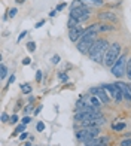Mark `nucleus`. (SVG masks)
<instances>
[{"label": "nucleus", "mask_w": 131, "mask_h": 146, "mask_svg": "<svg viewBox=\"0 0 131 146\" xmlns=\"http://www.w3.org/2000/svg\"><path fill=\"white\" fill-rule=\"evenodd\" d=\"M110 43L106 40V39H97L94 42L93 48L89 49L88 52V57L93 60L94 63H104V57L107 54V49H109Z\"/></svg>", "instance_id": "f257e3e1"}, {"label": "nucleus", "mask_w": 131, "mask_h": 146, "mask_svg": "<svg viewBox=\"0 0 131 146\" xmlns=\"http://www.w3.org/2000/svg\"><path fill=\"white\" fill-rule=\"evenodd\" d=\"M91 17V9L88 8L87 5H81V6H75V8L70 9V18L76 19L77 23H85L87 19H89Z\"/></svg>", "instance_id": "f03ea898"}, {"label": "nucleus", "mask_w": 131, "mask_h": 146, "mask_svg": "<svg viewBox=\"0 0 131 146\" xmlns=\"http://www.w3.org/2000/svg\"><path fill=\"white\" fill-rule=\"evenodd\" d=\"M121 55H122L121 54V45L118 43V42H115V43H112V45L109 46L107 54H106V57H104V63L103 64L106 66V67H112Z\"/></svg>", "instance_id": "7ed1b4c3"}, {"label": "nucleus", "mask_w": 131, "mask_h": 146, "mask_svg": "<svg viewBox=\"0 0 131 146\" xmlns=\"http://www.w3.org/2000/svg\"><path fill=\"white\" fill-rule=\"evenodd\" d=\"M98 133H100V128L98 127H82L81 130L76 131V139L81 143L88 142L94 137H98Z\"/></svg>", "instance_id": "20e7f679"}, {"label": "nucleus", "mask_w": 131, "mask_h": 146, "mask_svg": "<svg viewBox=\"0 0 131 146\" xmlns=\"http://www.w3.org/2000/svg\"><path fill=\"white\" fill-rule=\"evenodd\" d=\"M127 55L125 54H122L119 58H118V61L112 66V75L116 76V78H122L124 75H125V72H127Z\"/></svg>", "instance_id": "39448f33"}, {"label": "nucleus", "mask_w": 131, "mask_h": 146, "mask_svg": "<svg viewBox=\"0 0 131 146\" xmlns=\"http://www.w3.org/2000/svg\"><path fill=\"white\" fill-rule=\"evenodd\" d=\"M101 87L109 92L110 97H112L115 102L121 103V102L124 100L122 91H121V88H119V85H118V84H104V85H101Z\"/></svg>", "instance_id": "423d86ee"}, {"label": "nucleus", "mask_w": 131, "mask_h": 146, "mask_svg": "<svg viewBox=\"0 0 131 146\" xmlns=\"http://www.w3.org/2000/svg\"><path fill=\"white\" fill-rule=\"evenodd\" d=\"M89 94L95 96L98 100H100L101 103H104V104H107L110 102V96L107 94V91L104 90L103 87H93V88L89 90Z\"/></svg>", "instance_id": "0eeeda50"}, {"label": "nucleus", "mask_w": 131, "mask_h": 146, "mask_svg": "<svg viewBox=\"0 0 131 146\" xmlns=\"http://www.w3.org/2000/svg\"><path fill=\"white\" fill-rule=\"evenodd\" d=\"M95 40L97 39H81V40L76 43L77 51H79L81 54H87L88 55V52H89L91 48H93V45H94Z\"/></svg>", "instance_id": "6e6552de"}, {"label": "nucleus", "mask_w": 131, "mask_h": 146, "mask_svg": "<svg viewBox=\"0 0 131 146\" xmlns=\"http://www.w3.org/2000/svg\"><path fill=\"white\" fill-rule=\"evenodd\" d=\"M83 33H85V29L81 27V25H76V27H73V29H69V39L71 42L77 43L81 40V37H82Z\"/></svg>", "instance_id": "1a4fd4ad"}, {"label": "nucleus", "mask_w": 131, "mask_h": 146, "mask_svg": "<svg viewBox=\"0 0 131 146\" xmlns=\"http://www.w3.org/2000/svg\"><path fill=\"white\" fill-rule=\"evenodd\" d=\"M109 143V139L107 137H94V139H91V140L88 142H83L81 143V146H106Z\"/></svg>", "instance_id": "9d476101"}, {"label": "nucleus", "mask_w": 131, "mask_h": 146, "mask_svg": "<svg viewBox=\"0 0 131 146\" xmlns=\"http://www.w3.org/2000/svg\"><path fill=\"white\" fill-rule=\"evenodd\" d=\"M98 18L101 19V21H104V23H118V15L116 14H113V12H110V11H103V12H100L98 14Z\"/></svg>", "instance_id": "9b49d317"}, {"label": "nucleus", "mask_w": 131, "mask_h": 146, "mask_svg": "<svg viewBox=\"0 0 131 146\" xmlns=\"http://www.w3.org/2000/svg\"><path fill=\"white\" fill-rule=\"evenodd\" d=\"M119 85V88L122 91V96H124V100L131 102V90H130V85L128 84H124V82H116Z\"/></svg>", "instance_id": "f8f14e48"}, {"label": "nucleus", "mask_w": 131, "mask_h": 146, "mask_svg": "<svg viewBox=\"0 0 131 146\" xmlns=\"http://www.w3.org/2000/svg\"><path fill=\"white\" fill-rule=\"evenodd\" d=\"M85 5H89V6H103L104 2L103 0H87V2H83Z\"/></svg>", "instance_id": "ddd939ff"}, {"label": "nucleus", "mask_w": 131, "mask_h": 146, "mask_svg": "<svg viewBox=\"0 0 131 146\" xmlns=\"http://www.w3.org/2000/svg\"><path fill=\"white\" fill-rule=\"evenodd\" d=\"M6 76H8V67H6L5 64H2V66H0V78L5 79Z\"/></svg>", "instance_id": "4468645a"}, {"label": "nucleus", "mask_w": 131, "mask_h": 146, "mask_svg": "<svg viewBox=\"0 0 131 146\" xmlns=\"http://www.w3.org/2000/svg\"><path fill=\"white\" fill-rule=\"evenodd\" d=\"M24 130H25V124H22V122H21V124H19L18 127L15 128V133H14V134H15V136H19L21 133H24Z\"/></svg>", "instance_id": "2eb2a0df"}, {"label": "nucleus", "mask_w": 131, "mask_h": 146, "mask_svg": "<svg viewBox=\"0 0 131 146\" xmlns=\"http://www.w3.org/2000/svg\"><path fill=\"white\" fill-rule=\"evenodd\" d=\"M125 75H127V78L131 81V57L127 60V72H125Z\"/></svg>", "instance_id": "dca6fc26"}, {"label": "nucleus", "mask_w": 131, "mask_h": 146, "mask_svg": "<svg viewBox=\"0 0 131 146\" xmlns=\"http://www.w3.org/2000/svg\"><path fill=\"white\" fill-rule=\"evenodd\" d=\"M21 91L24 92V94H30V92H31V87L28 84H24V85H21Z\"/></svg>", "instance_id": "f3484780"}, {"label": "nucleus", "mask_w": 131, "mask_h": 146, "mask_svg": "<svg viewBox=\"0 0 131 146\" xmlns=\"http://www.w3.org/2000/svg\"><path fill=\"white\" fill-rule=\"evenodd\" d=\"M124 128H125V124H124V122H119V124H115V125H113V130H115V131H121V130H124Z\"/></svg>", "instance_id": "a211bd4d"}, {"label": "nucleus", "mask_w": 131, "mask_h": 146, "mask_svg": "<svg viewBox=\"0 0 131 146\" xmlns=\"http://www.w3.org/2000/svg\"><path fill=\"white\" fill-rule=\"evenodd\" d=\"M27 49H28L30 52H34V51H36V43H34V42H28V43H27Z\"/></svg>", "instance_id": "6ab92c4d"}, {"label": "nucleus", "mask_w": 131, "mask_h": 146, "mask_svg": "<svg viewBox=\"0 0 131 146\" xmlns=\"http://www.w3.org/2000/svg\"><path fill=\"white\" fill-rule=\"evenodd\" d=\"M17 12H18V9H17V8H12V9H9V12H8V17H9V18H14V17L17 15Z\"/></svg>", "instance_id": "aec40b11"}, {"label": "nucleus", "mask_w": 131, "mask_h": 146, "mask_svg": "<svg viewBox=\"0 0 131 146\" xmlns=\"http://www.w3.org/2000/svg\"><path fill=\"white\" fill-rule=\"evenodd\" d=\"M9 121H11L9 115H8V113H5V112H3V113H2V122H3V124H6V122H9Z\"/></svg>", "instance_id": "412c9836"}, {"label": "nucleus", "mask_w": 131, "mask_h": 146, "mask_svg": "<svg viewBox=\"0 0 131 146\" xmlns=\"http://www.w3.org/2000/svg\"><path fill=\"white\" fill-rule=\"evenodd\" d=\"M58 79H60V81L61 82H66V81H67V75H66V73H58Z\"/></svg>", "instance_id": "4be33fe9"}, {"label": "nucleus", "mask_w": 131, "mask_h": 146, "mask_svg": "<svg viewBox=\"0 0 131 146\" xmlns=\"http://www.w3.org/2000/svg\"><path fill=\"white\" fill-rule=\"evenodd\" d=\"M51 61H52V64H58V63L61 61V58H60V55H54V57H52V60H51Z\"/></svg>", "instance_id": "5701e85b"}, {"label": "nucleus", "mask_w": 131, "mask_h": 146, "mask_svg": "<svg viewBox=\"0 0 131 146\" xmlns=\"http://www.w3.org/2000/svg\"><path fill=\"white\" fill-rule=\"evenodd\" d=\"M121 146H131V139H125V140H122Z\"/></svg>", "instance_id": "b1692460"}, {"label": "nucleus", "mask_w": 131, "mask_h": 146, "mask_svg": "<svg viewBox=\"0 0 131 146\" xmlns=\"http://www.w3.org/2000/svg\"><path fill=\"white\" fill-rule=\"evenodd\" d=\"M36 81H37V82H42V72H40V70L36 72Z\"/></svg>", "instance_id": "393cba45"}, {"label": "nucleus", "mask_w": 131, "mask_h": 146, "mask_svg": "<svg viewBox=\"0 0 131 146\" xmlns=\"http://www.w3.org/2000/svg\"><path fill=\"white\" fill-rule=\"evenodd\" d=\"M9 122H11V124H17V122H18V116H17V115H12Z\"/></svg>", "instance_id": "a878e982"}, {"label": "nucleus", "mask_w": 131, "mask_h": 146, "mask_svg": "<svg viewBox=\"0 0 131 146\" xmlns=\"http://www.w3.org/2000/svg\"><path fill=\"white\" fill-rule=\"evenodd\" d=\"M36 128H37V131H43V130H45V124H43V122H39Z\"/></svg>", "instance_id": "bb28decb"}, {"label": "nucleus", "mask_w": 131, "mask_h": 146, "mask_svg": "<svg viewBox=\"0 0 131 146\" xmlns=\"http://www.w3.org/2000/svg\"><path fill=\"white\" fill-rule=\"evenodd\" d=\"M30 121H31V119H30V116H24L21 122H22V124H25V125H27V124H28Z\"/></svg>", "instance_id": "cd10ccee"}, {"label": "nucleus", "mask_w": 131, "mask_h": 146, "mask_svg": "<svg viewBox=\"0 0 131 146\" xmlns=\"http://www.w3.org/2000/svg\"><path fill=\"white\" fill-rule=\"evenodd\" d=\"M30 61H31L30 58H24V60H22V64H24V66H28V64H30Z\"/></svg>", "instance_id": "c85d7f7f"}, {"label": "nucleus", "mask_w": 131, "mask_h": 146, "mask_svg": "<svg viewBox=\"0 0 131 146\" xmlns=\"http://www.w3.org/2000/svg\"><path fill=\"white\" fill-rule=\"evenodd\" d=\"M25 35H27V31H22L21 35H19V37H18V42H21V40H22V37H24Z\"/></svg>", "instance_id": "c756f323"}, {"label": "nucleus", "mask_w": 131, "mask_h": 146, "mask_svg": "<svg viewBox=\"0 0 131 146\" xmlns=\"http://www.w3.org/2000/svg\"><path fill=\"white\" fill-rule=\"evenodd\" d=\"M43 24H45V21H39V23H37V24L34 25V27H36V29H40V27H42Z\"/></svg>", "instance_id": "7c9ffc66"}, {"label": "nucleus", "mask_w": 131, "mask_h": 146, "mask_svg": "<svg viewBox=\"0 0 131 146\" xmlns=\"http://www.w3.org/2000/svg\"><path fill=\"white\" fill-rule=\"evenodd\" d=\"M25 137H27V133H25V131H24V133H21V134H19V139H21V140H24Z\"/></svg>", "instance_id": "2f4dec72"}, {"label": "nucleus", "mask_w": 131, "mask_h": 146, "mask_svg": "<svg viewBox=\"0 0 131 146\" xmlns=\"http://www.w3.org/2000/svg\"><path fill=\"white\" fill-rule=\"evenodd\" d=\"M64 6H66V3H61L60 6H57V9H55V11H61V9H64Z\"/></svg>", "instance_id": "473e14b6"}, {"label": "nucleus", "mask_w": 131, "mask_h": 146, "mask_svg": "<svg viewBox=\"0 0 131 146\" xmlns=\"http://www.w3.org/2000/svg\"><path fill=\"white\" fill-rule=\"evenodd\" d=\"M14 81H15V76H14V75H12V76L9 78V82H8V85H11V84H12V82H14Z\"/></svg>", "instance_id": "72a5a7b5"}, {"label": "nucleus", "mask_w": 131, "mask_h": 146, "mask_svg": "<svg viewBox=\"0 0 131 146\" xmlns=\"http://www.w3.org/2000/svg\"><path fill=\"white\" fill-rule=\"evenodd\" d=\"M24 110H25V112H30V110H31V106H27V108H25Z\"/></svg>", "instance_id": "f704fd0d"}, {"label": "nucleus", "mask_w": 131, "mask_h": 146, "mask_svg": "<svg viewBox=\"0 0 131 146\" xmlns=\"http://www.w3.org/2000/svg\"><path fill=\"white\" fill-rule=\"evenodd\" d=\"M24 146H31V143H30V142H25V143H24Z\"/></svg>", "instance_id": "c9c22d12"}, {"label": "nucleus", "mask_w": 131, "mask_h": 146, "mask_svg": "<svg viewBox=\"0 0 131 146\" xmlns=\"http://www.w3.org/2000/svg\"><path fill=\"white\" fill-rule=\"evenodd\" d=\"M25 0H17V3H24Z\"/></svg>", "instance_id": "e433bc0d"}, {"label": "nucleus", "mask_w": 131, "mask_h": 146, "mask_svg": "<svg viewBox=\"0 0 131 146\" xmlns=\"http://www.w3.org/2000/svg\"><path fill=\"white\" fill-rule=\"evenodd\" d=\"M130 90H131V84H130Z\"/></svg>", "instance_id": "4c0bfd02"}]
</instances>
